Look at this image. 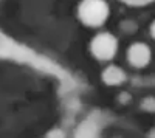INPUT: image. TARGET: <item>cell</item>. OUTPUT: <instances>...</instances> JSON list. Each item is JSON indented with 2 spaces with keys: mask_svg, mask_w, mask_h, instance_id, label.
Here are the masks:
<instances>
[{
  "mask_svg": "<svg viewBox=\"0 0 155 138\" xmlns=\"http://www.w3.org/2000/svg\"><path fill=\"white\" fill-rule=\"evenodd\" d=\"M93 136H95V126L90 121H85L76 133V138H93Z\"/></svg>",
  "mask_w": 155,
  "mask_h": 138,
  "instance_id": "obj_5",
  "label": "cell"
},
{
  "mask_svg": "<svg viewBox=\"0 0 155 138\" xmlns=\"http://www.w3.org/2000/svg\"><path fill=\"white\" fill-rule=\"evenodd\" d=\"M102 81L107 85H120L121 82L126 81V73L123 68L116 67V65H109L102 71Z\"/></svg>",
  "mask_w": 155,
  "mask_h": 138,
  "instance_id": "obj_4",
  "label": "cell"
},
{
  "mask_svg": "<svg viewBox=\"0 0 155 138\" xmlns=\"http://www.w3.org/2000/svg\"><path fill=\"white\" fill-rule=\"evenodd\" d=\"M47 138H65V133H64L61 129H53L51 132H48Z\"/></svg>",
  "mask_w": 155,
  "mask_h": 138,
  "instance_id": "obj_8",
  "label": "cell"
},
{
  "mask_svg": "<svg viewBox=\"0 0 155 138\" xmlns=\"http://www.w3.org/2000/svg\"><path fill=\"white\" fill-rule=\"evenodd\" d=\"M150 58H152L150 48L143 42H137V44L130 45V48L127 50V59L137 68L146 67L150 62Z\"/></svg>",
  "mask_w": 155,
  "mask_h": 138,
  "instance_id": "obj_3",
  "label": "cell"
},
{
  "mask_svg": "<svg viewBox=\"0 0 155 138\" xmlns=\"http://www.w3.org/2000/svg\"><path fill=\"white\" fill-rule=\"evenodd\" d=\"M121 2L129 6H146V5L152 3L153 0H121Z\"/></svg>",
  "mask_w": 155,
  "mask_h": 138,
  "instance_id": "obj_6",
  "label": "cell"
},
{
  "mask_svg": "<svg viewBox=\"0 0 155 138\" xmlns=\"http://www.w3.org/2000/svg\"><path fill=\"white\" fill-rule=\"evenodd\" d=\"M143 109H146L149 112H155V99L153 98H146L143 101Z\"/></svg>",
  "mask_w": 155,
  "mask_h": 138,
  "instance_id": "obj_7",
  "label": "cell"
},
{
  "mask_svg": "<svg viewBox=\"0 0 155 138\" xmlns=\"http://www.w3.org/2000/svg\"><path fill=\"white\" fill-rule=\"evenodd\" d=\"M78 16L87 27H101L109 17L106 0H82L78 6Z\"/></svg>",
  "mask_w": 155,
  "mask_h": 138,
  "instance_id": "obj_1",
  "label": "cell"
},
{
  "mask_svg": "<svg viewBox=\"0 0 155 138\" xmlns=\"http://www.w3.org/2000/svg\"><path fill=\"white\" fill-rule=\"evenodd\" d=\"M150 34H152V37L155 39V20H153L152 25H150Z\"/></svg>",
  "mask_w": 155,
  "mask_h": 138,
  "instance_id": "obj_9",
  "label": "cell"
},
{
  "mask_svg": "<svg viewBox=\"0 0 155 138\" xmlns=\"http://www.w3.org/2000/svg\"><path fill=\"white\" fill-rule=\"evenodd\" d=\"M90 50H92V54L96 59L110 61L118 51V41L110 33H99L93 37L92 44H90Z\"/></svg>",
  "mask_w": 155,
  "mask_h": 138,
  "instance_id": "obj_2",
  "label": "cell"
}]
</instances>
